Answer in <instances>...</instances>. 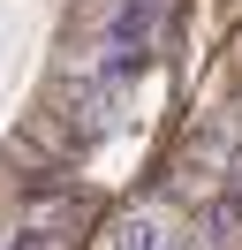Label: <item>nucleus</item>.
Masks as SVG:
<instances>
[{
    "instance_id": "f03ea898",
    "label": "nucleus",
    "mask_w": 242,
    "mask_h": 250,
    "mask_svg": "<svg viewBox=\"0 0 242 250\" xmlns=\"http://www.w3.org/2000/svg\"><path fill=\"white\" fill-rule=\"evenodd\" d=\"M15 250H53V235H45V228H23V235H15Z\"/></svg>"
},
{
    "instance_id": "f257e3e1",
    "label": "nucleus",
    "mask_w": 242,
    "mask_h": 250,
    "mask_svg": "<svg viewBox=\"0 0 242 250\" xmlns=\"http://www.w3.org/2000/svg\"><path fill=\"white\" fill-rule=\"evenodd\" d=\"M106 250H159V220H121Z\"/></svg>"
}]
</instances>
